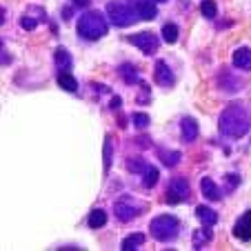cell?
<instances>
[{
    "label": "cell",
    "mask_w": 251,
    "mask_h": 251,
    "mask_svg": "<svg viewBox=\"0 0 251 251\" xmlns=\"http://www.w3.org/2000/svg\"><path fill=\"white\" fill-rule=\"evenodd\" d=\"M233 236L238 238V240H251V209L249 211H245L240 216V218L236 220V225H233Z\"/></svg>",
    "instance_id": "obj_8"
},
{
    "label": "cell",
    "mask_w": 251,
    "mask_h": 251,
    "mask_svg": "<svg viewBox=\"0 0 251 251\" xmlns=\"http://www.w3.org/2000/svg\"><path fill=\"white\" fill-rule=\"evenodd\" d=\"M133 5H136V11H138V16H140V20H153L158 16L156 5L149 2V0H138Z\"/></svg>",
    "instance_id": "obj_11"
},
{
    "label": "cell",
    "mask_w": 251,
    "mask_h": 251,
    "mask_svg": "<svg viewBox=\"0 0 251 251\" xmlns=\"http://www.w3.org/2000/svg\"><path fill=\"white\" fill-rule=\"evenodd\" d=\"M111 107H114V109H118V107H120V98H118V96L114 98V104H111Z\"/></svg>",
    "instance_id": "obj_30"
},
{
    "label": "cell",
    "mask_w": 251,
    "mask_h": 251,
    "mask_svg": "<svg viewBox=\"0 0 251 251\" xmlns=\"http://www.w3.org/2000/svg\"><path fill=\"white\" fill-rule=\"evenodd\" d=\"M149 231H151V236L158 242H169L180 233V220L176 218V216H171V213H162V216H156L151 220Z\"/></svg>",
    "instance_id": "obj_3"
},
{
    "label": "cell",
    "mask_w": 251,
    "mask_h": 251,
    "mask_svg": "<svg viewBox=\"0 0 251 251\" xmlns=\"http://www.w3.org/2000/svg\"><path fill=\"white\" fill-rule=\"evenodd\" d=\"M180 133L185 142H194L196 136H198V123L194 118H182L180 123Z\"/></svg>",
    "instance_id": "obj_12"
},
{
    "label": "cell",
    "mask_w": 251,
    "mask_h": 251,
    "mask_svg": "<svg viewBox=\"0 0 251 251\" xmlns=\"http://www.w3.org/2000/svg\"><path fill=\"white\" fill-rule=\"evenodd\" d=\"M145 242V233H131L129 238H125L123 245H120V249L123 251H129V249H138V247Z\"/></svg>",
    "instance_id": "obj_20"
},
{
    "label": "cell",
    "mask_w": 251,
    "mask_h": 251,
    "mask_svg": "<svg viewBox=\"0 0 251 251\" xmlns=\"http://www.w3.org/2000/svg\"><path fill=\"white\" fill-rule=\"evenodd\" d=\"M109 167H111V138L107 136L104 138V169L109 171Z\"/></svg>",
    "instance_id": "obj_25"
},
{
    "label": "cell",
    "mask_w": 251,
    "mask_h": 251,
    "mask_svg": "<svg viewBox=\"0 0 251 251\" xmlns=\"http://www.w3.org/2000/svg\"><path fill=\"white\" fill-rule=\"evenodd\" d=\"M36 25H38V18H29V16H23V18H20V27L27 29V31H33Z\"/></svg>",
    "instance_id": "obj_26"
},
{
    "label": "cell",
    "mask_w": 251,
    "mask_h": 251,
    "mask_svg": "<svg viewBox=\"0 0 251 251\" xmlns=\"http://www.w3.org/2000/svg\"><path fill=\"white\" fill-rule=\"evenodd\" d=\"M107 225V211H102V209H96V211H91L89 216V227L91 229H100Z\"/></svg>",
    "instance_id": "obj_21"
},
{
    "label": "cell",
    "mask_w": 251,
    "mask_h": 251,
    "mask_svg": "<svg viewBox=\"0 0 251 251\" xmlns=\"http://www.w3.org/2000/svg\"><path fill=\"white\" fill-rule=\"evenodd\" d=\"M142 209H145V204L138 202L136 198H131V196H123V198L116 202L114 211H116V218H118L120 223H129V220L136 218Z\"/></svg>",
    "instance_id": "obj_5"
},
{
    "label": "cell",
    "mask_w": 251,
    "mask_h": 251,
    "mask_svg": "<svg viewBox=\"0 0 251 251\" xmlns=\"http://www.w3.org/2000/svg\"><path fill=\"white\" fill-rule=\"evenodd\" d=\"M129 43L136 45L138 49H140L145 56H153V53L158 51V38L153 36V33H133V36H129Z\"/></svg>",
    "instance_id": "obj_7"
},
{
    "label": "cell",
    "mask_w": 251,
    "mask_h": 251,
    "mask_svg": "<svg viewBox=\"0 0 251 251\" xmlns=\"http://www.w3.org/2000/svg\"><path fill=\"white\" fill-rule=\"evenodd\" d=\"M156 82H158L160 87H171V85L176 82L174 74H171V69L167 67L165 60H158V62H156Z\"/></svg>",
    "instance_id": "obj_9"
},
{
    "label": "cell",
    "mask_w": 251,
    "mask_h": 251,
    "mask_svg": "<svg viewBox=\"0 0 251 251\" xmlns=\"http://www.w3.org/2000/svg\"><path fill=\"white\" fill-rule=\"evenodd\" d=\"M200 189H202V194H204L207 200H220V189L216 187V182H213L211 178H202Z\"/></svg>",
    "instance_id": "obj_14"
},
{
    "label": "cell",
    "mask_w": 251,
    "mask_h": 251,
    "mask_svg": "<svg viewBox=\"0 0 251 251\" xmlns=\"http://www.w3.org/2000/svg\"><path fill=\"white\" fill-rule=\"evenodd\" d=\"M178 25H174V23H167V25H162V40L165 43H169V45H174L176 40H178Z\"/></svg>",
    "instance_id": "obj_19"
},
{
    "label": "cell",
    "mask_w": 251,
    "mask_h": 251,
    "mask_svg": "<svg viewBox=\"0 0 251 251\" xmlns=\"http://www.w3.org/2000/svg\"><path fill=\"white\" fill-rule=\"evenodd\" d=\"M233 65L238 67V69L242 71H249L251 69V49L249 47H238L236 51H233Z\"/></svg>",
    "instance_id": "obj_10"
},
{
    "label": "cell",
    "mask_w": 251,
    "mask_h": 251,
    "mask_svg": "<svg viewBox=\"0 0 251 251\" xmlns=\"http://www.w3.org/2000/svg\"><path fill=\"white\" fill-rule=\"evenodd\" d=\"M58 87H62L65 91H78V82L69 71H60L58 74Z\"/></svg>",
    "instance_id": "obj_15"
},
{
    "label": "cell",
    "mask_w": 251,
    "mask_h": 251,
    "mask_svg": "<svg viewBox=\"0 0 251 251\" xmlns=\"http://www.w3.org/2000/svg\"><path fill=\"white\" fill-rule=\"evenodd\" d=\"M118 74L123 76L125 82H129V85H136V82L140 80V78H138V71H136V67H133V65H120Z\"/></svg>",
    "instance_id": "obj_18"
},
{
    "label": "cell",
    "mask_w": 251,
    "mask_h": 251,
    "mask_svg": "<svg viewBox=\"0 0 251 251\" xmlns=\"http://www.w3.org/2000/svg\"><path fill=\"white\" fill-rule=\"evenodd\" d=\"M189 198V182L185 178H174L167 189V202L169 204H180Z\"/></svg>",
    "instance_id": "obj_6"
},
{
    "label": "cell",
    "mask_w": 251,
    "mask_h": 251,
    "mask_svg": "<svg viewBox=\"0 0 251 251\" xmlns=\"http://www.w3.org/2000/svg\"><path fill=\"white\" fill-rule=\"evenodd\" d=\"M227 180H229V187H238L240 178H238V176H233V174H229V176H227Z\"/></svg>",
    "instance_id": "obj_29"
},
{
    "label": "cell",
    "mask_w": 251,
    "mask_h": 251,
    "mask_svg": "<svg viewBox=\"0 0 251 251\" xmlns=\"http://www.w3.org/2000/svg\"><path fill=\"white\" fill-rule=\"evenodd\" d=\"M158 176H160V174H158V169H156V167H151V165H149L147 169L142 171V185L147 187V189H151V187L158 182Z\"/></svg>",
    "instance_id": "obj_22"
},
{
    "label": "cell",
    "mask_w": 251,
    "mask_h": 251,
    "mask_svg": "<svg viewBox=\"0 0 251 251\" xmlns=\"http://www.w3.org/2000/svg\"><path fill=\"white\" fill-rule=\"evenodd\" d=\"M89 0H76V5H87Z\"/></svg>",
    "instance_id": "obj_31"
},
{
    "label": "cell",
    "mask_w": 251,
    "mask_h": 251,
    "mask_svg": "<svg viewBox=\"0 0 251 251\" xmlns=\"http://www.w3.org/2000/svg\"><path fill=\"white\" fill-rule=\"evenodd\" d=\"M107 29H109V25L100 11H87L78 20V33L85 40H100L107 33Z\"/></svg>",
    "instance_id": "obj_2"
},
{
    "label": "cell",
    "mask_w": 251,
    "mask_h": 251,
    "mask_svg": "<svg viewBox=\"0 0 251 251\" xmlns=\"http://www.w3.org/2000/svg\"><path fill=\"white\" fill-rule=\"evenodd\" d=\"M160 160L165 162L167 167H176L180 162V153L178 151H160Z\"/></svg>",
    "instance_id": "obj_23"
},
{
    "label": "cell",
    "mask_w": 251,
    "mask_h": 251,
    "mask_svg": "<svg viewBox=\"0 0 251 251\" xmlns=\"http://www.w3.org/2000/svg\"><path fill=\"white\" fill-rule=\"evenodd\" d=\"M200 11H202V16H207V18H216V2H213V0H204L202 5H200Z\"/></svg>",
    "instance_id": "obj_24"
},
{
    "label": "cell",
    "mask_w": 251,
    "mask_h": 251,
    "mask_svg": "<svg viewBox=\"0 0 251 251\" xmlns=\"http://www.w3.org/2000/svg\"><path fill=\"white\" fill-rule=\"evenodd\" d=\"M196 216H198V220L202 225H207V227H213V225H216V220H218V213L213 211L211 207H204V204L196 207Z\"/></svg>",
    "instance_id": "obj_13"
},
{
    "label": "cell",
    "mask_w": 251,
    "mask_h": 251,
    "mask_svg": "<svg viewBox=\"0 0 251 251\" xmlns=\"http://www.w3.org/2000/svg\"><path fill=\"white\" fill-rule=\"evenodd\" d=\"M211 238H213L211 229H209L207 225H204V229L196 231V233H194V238H191V240H194V249H200V247H204L209 240H211Z\"/></svg>",
    "instance_id": "obj_17"
},
{
    "label": "cell",
    "mask_w": 251,
    "mask_h": 251,
    "mask_svg": "<svg viewBox=\"0 0 251 251\" xmlns=\"http://www.w3.org/2000/svg\"><path fill=\"white\" fill-rule=\"evenodd\" d=\"M131 120H133V125H136L138 129H145V127L149 125V118H147L145 114H133V116H131Z\"/></svg>",
    "instance_id": "obj_28"
},
{
    "label": "cell",
    "mask_w": 251,
    "mask_h": 251,
    "mask_svg": "<svg viewBox=\"0 0 251 251\" xmlns=\"http://www.w3.org/2000/svg\"><path fill=\"white\" fill-rule=\"evenodd\" d=\"M53 60H56V67H58L60 71H69V69H71V56H69V51H67V49L58 47V49H56V56H53Z\"/></svg>",
    "instance_id": "obj_16"
},
{
    "label": "cell",
    "mask_w": 251,
    "mask_h": 251,
    "mask_svg": "<svg viewBox=\"0 0 251 251\" xmlns=\"http://www.w3.org/2000/svg\"><path fill=\"white\" fill-rule=\"evenodd\" d=\"M153 2H167V0H153Z\"/></svg>",
    "instance_id": "obj_32"
},
{
    "label": "cell",
    "mask_w": 251,
    "mask_h": 251,
    "mask_svg": "<svg viewBox=\"0 0 251 251\" xmlns=\"http://www.w3.org/2000/svg\"><path fill=\"white\" fill-rule=\"evenodd\" d=\"M107 14H109L111 23H114L116 27H129V25H133L136 20H140V16H138V11H136V5H129L125 0H111L109 5H107Z\"/></svg>",
    "instance_id": "obj_4"
},
{
    "label": "cell",
    "mask_w": 251,
    "mask_h": 251,
    "mask_svg": "<svg viewBox=\"0 0 251 251\" xmlns=\"http://www.w3.org/2000/svg\"><path fill=\"white\" fill-rule=\"evenodd\" d=\"M218 127L225 136L229 138H242L251 127V120H249V114H247L242 107L238 104H231L227 109L220 114V120H218Z\"/></svg>",
    "instance_id": "obj_1"
},
{
    "label": "cell",
    "mask_w": 251,
    "mask_h": 251,
    "mask_svg": "<svg viewBox=\"0 0 251 251\" xmlns=\"http://www.w3.org/2000/svg\"><path fill=\"white\" fill-rule=\"evenodd\" d=\"M149 165H145V160H140V158H136V160H129L127 162V169L129 171H145Z\"/></svg>",
    "instance_id": "obj_27"
}]
</instances>
